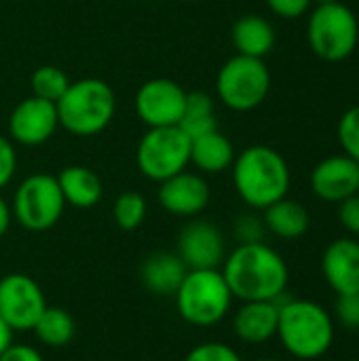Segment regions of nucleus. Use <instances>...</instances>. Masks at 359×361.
Here are the masks:
<instances>
[{
    "label": "nucleus",
    "instance_id": "obj_1",
    "mask_svg": "<svg viewBox=\"0 0 359 361\" xmlns=\"http://www.w3.org/2000/svg\"><path fill=\"white\" fill-rule=\"evenodd\" d=\"M222 275L233 298L241 302L281 300L290 281V269L284 256L262 241L239 243L224 258Z\"/></svg>",
    "mask_w": 359,
    "mask_h": 361
},
{
    "label": "nucleus",
    "instance_id": "obj_2",
    "mask_svg": "<svg viewBox=\"0 0 359 361\" xmlns=\"http://www.w3.org/2000/svg\"><path fill=\"white\" fill-rule=\"evenodd\" d=\"M231 169L237 195L252 209L264 212L269 205L288 197L292 173L281 152L271 146L256 144L241 150Z\"/></svg>",
    "mask_w": 359,
    "mask_h": 361
},
{
    "label": "nucleus",
    "instance_id": "obj_3",
    "mask_svg": "<svg viewBox=\"0 0 359 361\" xmlns=\"http://www.w3.org/2000/svg\"><path fill=\"white\" fill-rule=\"evenodd\" d=\"M275 336L292 357L300 361L320 360L334 343V322L320 302L303 298L279 300Z\"/></svg>",
    "mask_w": 359,
    "mask_h": 361
},
{
    "label": "nucleus",
    "instance_id": "obj_4",
    "mask_svg": "<svg viewBox=\"0 0 359 361\" xmlns=\"http://www.w3.org/2000/svg\"><path fill=\"white\" fill-rule=\"evenodd\" d=\"M59 127L76 137H91L108 129L116 112V95L102 78L72 80L57 99Z\"/></svg>",
    "mask_w": 359,
    "mask_h": 361
},
{
    "label": "nucleus",
    "instance_id": "obj_5",
    "mask_svg": "<svg viewBox=\"0 0 359 361\" xmlns=\"http://www.w3.org/2000/svg\"><path fill=\"white\" fill-rule=\"evenodd\" d=\"M174 298L180 317L197 328L220 324L233 305V294L220 269L188 271Z\"/></svg>",
    "mask_w": 359,
    "mask_h": 361
},
{
    "label": "nucleus",
    "instance_id": "obj_6",
    "mask_svg": "<svg viewBox=\"0 0 359 361\" xmlns=\"http://www.w3.org/2000/svg\"><path fill=\"white\" fill-rule=\"evenodd\" d=\"M307 40L311 51L324 61H343L353 55L359 42L355 13L339 2L315 4L307 21Z\"/></svg>",
    "mask_w": 359,
    "mask_h": 361
},
{
    "label": "nucleus",
    "instance_id": "obj_7",
    "mask_svg": "<svg viewBox=\"0 0 359 361\" xmlns=\"http://www.w3.org/2000/svg\"><path fill=\"white\" fill-rule=\"evenodd\" d=\"M271 91V72L264 59L233 55L222 63L216 76L218 99L235 112L256 110Z\"/></svg>",
    "mask_w": 359,
    "mask_h": 361
},
{
    "label": "nucleus",
    "instance_id": "obj_8",
    "mask_svg": "<svg viewBox=\"0 0 359 361\" xmlns=\"http://www.w3.org/2000/svg\"><path fill=\"white\" fill-rule=\"evenodd\" d=\"M66 209L59 182L51 173H32L17 186L11 203L13 218L30 233L53 228Z\"/></svg>",
    "mask_w": 359,
    "mask_h": 361
},
{
    "label": "nucleus",
    "instance_id": "obj_9",
    "mask_svg": "<svg viewBox=\"0 0 359 361\" xmlns=\"http://www.w3.org/2000/svg\"><path fill=\"white\" fill-rule=\"evenodd\" d=\"M138 169L150 182H165L190 165V137L180 127L148 129L135 150Z\"/></svg>",
    "mask_w": 359,
    "mask_h": 361
},
{
    "label": "nucleus",
    "instance_id": "obj_10",
    "mask_svg": "<svg viewBox=\"0 0 359 361\" xmlns=\"http://www.w3.org/2000/svg\"><path fill=\"white\" fill-rule=\"evenodd\" d=\"M40 286L23 273H11L0 279V317L13 332H30L47 309Z\"/></svg>",
    "mask_w": 359,
    "mask_h": 361
},
{
    "label": "nucleus",
    "instance_id": "obj_11",
    "mask_svg": "<svg viewBox=\"0 0 359 361\" xmlns=\"http://www.w3.org/2000/svg\"><path fill=\"white\" fill-rule=\"evenodd\" d=\"M186 91L180 82L171 78H150L135 93V112L138 118L148 127H178L184 108H186Z\"/></svg>",
    "mask_w": 359,
    "mask_h": 361
},
{
    "label": "nucleus",
    "instance_id": "obj_12",
    "mask_svg": "<svg viewBox=\"0 0 359 361\" xmlns=\"http://www.w3.org/2000/svg\"><path fill=\"white\" fill-rule=\"evenodd\" d=\"M188 271L220 269L226 258L224 237L209 220H190L178 235L176 252Z\"/></svg>",
    "mask_w": 359,
    "mask_h": 361
},
{
    "label": "nucleus",
    "instance_id": "obj_13",
    "mask_svg": "<svg viewBox=\"0 0 359 361\" xmlns=\"http://www.w3.org/2000/svg\"><path fill=\"white\" fill-rule=\"evenodd\" d=\"M57 127L59 118L55 104L36 95H30L19 102L8 116L11 142L21 146H42L55 135Z\"/></svg>",
    "mask_w": 359,
    "mask_h": 361
},
{
    "label": "nucleus",
    "instance_id": "obj_14",
    "mask_svg": "<svg viewBox=\"0 0 359 361\" xmlns=\"http://www.w3.org/2000/svg\"><path fill=\"white\" fill-rule=\"evenodd\" d=\"M212 199V190L207 180L195 171H180L178 176L161 182L159 186V203L161 207L178 218H195L199 216Z\"/></svg>",
    "mask_w": 359,
    "mask_h": 361
},
{
    "label": "nucleus",
    "instance_id": "obj_15",
    "mask_svg": "<svg viewBox=\"0 0 359 361\" xmlns=\"http://www.w3.org/2000/svg\"><path fill=\"white\" fill-rule=\"evenodd\" d=\"M311 190L326 203H343L358 195L359 163L347 154H334L320 161L311 171Z\"/></svg>",
    "mask_w": 359,
    "mask_h": 361
},
{
    "label": "nucleus",
    "instance_id": "obj_16",
    "mask_svg": "<svg viewBox=\"0 0 359 361\" xmlns=\"http://www.w3.org/2000/svg\"><path fill=\"white\" fill-rule=\"evenodd\" d=\"M322 275L326 283L339 294L359 292V241L341 237L328 243L322 256Z\"/></svg>",
    "mask_w": 359,
    "mask_h": 361
},
{
    "label": "nucleus",
    "instance_id": "obj_17",
    "mask_svg": "<svg viewBox=\"0 0 359 361\" xmlns=\"http://www.w3.org/2000/svg\"><path fill=\"white\" fill-rule=\"evenodd\" d=\"M277 319H279V300L243 302L233 317V330L241 343L262 345L277 334Z\"/></svg>",
    "mask_w": 359,
    "mask_h": 361
},
{
    "label": "nucleus",
    "instance_id": "obj_18",
    "mask_svg": "<svg viewBox=\"0 0 359 361\" xmlns=\"http://www.w3.org/2000/svg\"><path fill=\"white\" fill-rule=\"evenodd\" d=\"M186 273L188 269L182 262V258L171 252L150 254L140 269L144 288L157 296H174Z\"/></svg>",
    "mask_w": 359,
    "mask_h": 361
},
{
    "label": "nucleus",
    "instance_id": "obj_19",
    "mask_svg": "<svg viewBox=\"0 0 359 361\" xmlns=\"http://www.w3.org/2000/svg\"><path fill=\"white\" fill-rule=\"evenodd\" d=\"M231 40L239 55L264 59L275 47V27L262 15H243L233 23Z\"/></svg>",
    "mask_w": 359,
    "mask_h": 361
},
{
    "label": "nucleus",
    "instance_id": "obj_20",
    "mask_svg": "<svg viewBox=\"0 0 359 361\" xmlns=\"http://www.w3.org/2000/svg\"><path fill=\"white\" fill-rule=\"evenodd\" d=\"M57 182L66 199V205H72L78 209L95 207L104 195L102 178L85 165L63 167L61 173L57 176Z\"/></svg>",
    "mask_w": 359,
    "mask_h": 361
},
{
    "label": "nucleus",
    "instance_id": "obj_21",
    "mask_svg": "<svg viewBox=\"0 0 359 361\" xmlns=\"http://www.w3.org/2000/svg\"><path fill=\"white\" fill-rule=\"evenodd\" d=\"M235 157L231 140L220 129L190 140V163L201 173H222L231 169Z\"/></svg>",
    "mask_w": 359,
    "mask_h": 361
},
{
    "label": "nucleus",
    "instance_id": "obj_22",
    "mask_svg": "<svg viewBox=\"0 0 359 361\" xmlns=\"http://www.w3.org/2000/svg\"><path fill=\"white\" fill-rule=\"evenodd\" d=\"M262 222H264L267 231H271L275 237L292 241V239H300L309 231L311 218L303 203L284 197L281 201H277L264 209Z\"/></svg>",
    "mask_w": 359,
    "mask_h": 361
},
{
    "label": "nucleus",
    "instance_id": "obj_23",
    "mask_svg": "<svg viewBox=\"0 0 359 361\" xmlns=\"http://www.w3.org/2000/svg\"><path fill=\"white\" fill-rule=\"evenodd\" d=\"M190 140L212 133L218 129V118H216V104L214 97L205 91H190L186 95V108L184 116L178 125Z\"/></svg>",
    "mask_w": 359,
    "mask_h": 361
},
{
    "label": "nucleus",
    "instance_id": "obj_24",
    "mask_svg": "<svg viewBox=\"0 0 359 361\" xmlns=\"http://www.w3.org/2000/svg\"><path fill=\"white\" fill-rule=\"evenodd\" d=\"M76 326L72 315L61 309V307H47L44 313L40 315V319L34 326V334L36 338L53 349L66 347L72 338H74Z\"/></svg>",
    "mask_w": 359,
    "mask_h": 361
},
{
    "label": "nucleus",
    "instance_id": "obj_25",
    "mask_svg": "<svg viewBox=\"0 0 359 361\" xmlns=\"http://www.w3.org/2000/svg\"><path fill=\"white\" fill-rule=\"evenodd\" d=\"M70 82L72 80L68 78V74L57 66H40L30 76L32 95H36L40 99H47V102H53V104H57V99L70 87Z\"/></svg>",
    "mask_w": 359,
    "mask_h": 361
},
{
    "label": "nucleus",
    "instance_id": "obj_26",
    "mask_svg": "<svg viewBox=\"0 0 359 361\" xmlns=\"http://www.w3.org/2000/svg\"><path fill=\"white\" fill-rule=\"evenodd\" d=\"M146 212H148L146 199L135 190H127L118 195L112 205V218L116 226L123 231H135L138 226H142Z\"/></svg>",
    "mask_w": 359,
    "mask_h": 361
},
{
    "label": "nucleus",
    "instance_id": "obj_27",
    "mask_svg": "<svg viewBox=\"0 0 359 361\" xmlns=\"http://www.w3.org/2000/svg\"><path fill=\"white\" fill-rule=\"evenodd\" d=\"M339 142L347 157L359 163V104L349 108L339 121Z\"/></svg>",
    "mask_w": 359,
    "mask_h": 361
},
{
    "label": "nucleus",
    "instance_id": "obj_28",
    "mask_svg": "<svg viewBox=\"0 0 359 361\" xmlns=\"http://www.w3.org/2000/svg\"><path fill=\"white\" fill-rule=\"evenodd\" d=\"M184 361H243L241 355L226 343H201L188 351Z\"/></svg>",
    "mask_w": 359,
    "mask_h": 361
},
{
    "label": "nucleus",
    "instance_id": "obj_29",
    "mask_svg": "<svg viewBox=\"0 0 359 361\" xmlns=\"http://www.w3.org/2000/svg\"><path fill=\"white\" fill-rule=\"evenodd\" d=\"M336 319L345 330L358 332L359 330V292L343 294L336 300Z\"/></svg>",
    "mask_w": 359,
    "mask_h": 361
},
{
    "label": "nucleus",
    "instance_id": "obj_30",
    "mask_svg": "<svg viewBox=\"0 0 359 361\" xmlns=\"http://www.w3.org/2000/svg\"><path fill=\"white\" fill-rule=\"evenodd\" d=\"M17 171V152L11 142V137H4L0 133V190L11 184Z\"/></svg>",
    "mask_w": 359,
    "mask_h": 361
},
{
    "label": "nucleus",
    "instance_id": "obj_31",
    "mask_svg": "<svg viewBox=\"0 0 359 361\" xmlns=\"http://www.w3.org/2000/svg\"><path fill=\"white\" fill-rule=\"evenodd\" d=\"M267 226L260 218L256 216H243L237 220L235 224V235L241 243H256V241H262V235H264Z\"/></svg>",
    "mask_w": 359,
    "mask_h": 361
},
{
    "label": "nucleus",
    "instance_id": "obj_32",
    "mask_svg": "<svg viewBox=\"0 0 359 361\" xmlns=\"http://www.w3.org/2000/svg\"><path fill=\"white\" fill-rule=\"evenodd\" d=\"M267 4L277 17L296 19V17H303L311 8L313 0H267Z\"/></svg>",
    "mask_w": 359,
    "mask_h": 361
},
{
    "label": "nucleus",
    "instance_id": "obj_33",
    "mask_svg": "<svg viewBox=\"0 0 359 361\" xmlns=\"http://www.w3.org/2000/svg\"><path fill=\"white\" fill-rule=\"evenodd\" d=\"M339 220L343 224V228L351 235L359 237V192L345 199L343 203H339Z\"/></svg>",
    "mask_w": 359,
    "mask_h": 361
},
{
    "label": "nucleus",
    "instance_id": "obj_34",
    "mask_svg": "<svg viewBox=\"0 0 359 361\" xmlns=\"http://www.w3.org/2000/svg\"><path fill=\"white\" fill-rule=\"evenodd\" d=\"M0 361H44L40 351H36L30 345H17L11 343L2 353H0Z\"/></svg>",
    "mask_w": 359,
    "mask_h": 361
},
{
    "label": "nucleus",
    "instance_id": "obj_35",
    "mask_svg": "<svg viewBox=\"0 0 359 361\" xmlns=\"http://www.w3.org/2000/svg\"><path fill=\"white\" fill-rule=\"evenodd\" d=\"M13 222V212H11V205L0 197V237L6 235L8 226Z\"/></svg>",
    "mask_w": 359,
    "mask_h": 361
},
{
    "label": "nucleus",
    "instance_id": "obj_36",
    "mask_svg": "<svg viewBox=\"0 0 359 361\" xmlns=\"http://www.w3.org/2000/svg\"><path fill=\"white\" fill-rule=\"evenodd\" d=\"M13 334H15V332L8 328V324H6V322L0 317V353H2L11 343H13Z\"/></svg>",
    "mask_w": 359,
    "mask_h": 361
},
{
    "label": "nucleus",
    "instance_id": "obj_37",
    "mask_svg": "<svg viewBox=\"0 0 359 361\" xmlns=\"http://www.w3.org/2000/svg\"><path fill=\"white\" fill-rule=\"evenodd\" d=\"M330 2H339V0H313V4H330Z\"/></svg>",
    "mask_w": 359,
    "mask_h": 361
},
{
    "label": "nucleus",
    "instance_id": "obj_38",
    "mask_svg": "<svg viewBox=\"0 0 359 361\" xmlns=\"http://www.w3.org/2000/svg\"><path fill=\"white\" fill-rule=\"evenodd\" d=\"M254 361H279V360H273V357H260V360H254Z\"/></svg>",
    "mask_w": 359,
    "mask_h": 361
},
{
    "label": "nucleus",
    "instance_id": "obj_39",
    "mask_svg": "<svg viewBox=\"0 0 359 361\" xmlns=\"http://www.w3.org/2000/svg\"><path fill=\"white\" fill-rule=\"evenodd\" d=\"M182 2H195V0H182Z\"/></svg>",
    "mask_w": 359,
    "mask_h": 361
},
{
    "label": "nucleus",
    "instance_id": "obj_40",
    "mask_svg": "<svg viewBox=\"0 0 359 361\" xmlns=\"http://www.w3.org/2000/svg\"><path fill=\"white\" fill-rule=\"evenodd\" d=\"M353 361H359V360H353Z\"/></svg>",
    "mask_w": 359,
    "mask_h": 361
},
{
    "label": "nucleus",
    "instance_id": "obj_41",
    "mask_svg": "<svg viewBox=\"0 0 359 361\" xmlns=\"http://www.w3.org/2000/svg\"><path fill=\"white\" fill-rule=\"evenodd\" d=\"M358 192H359V190H358Z\"/></svg>",
    "mask_w": 359,
    "mask_h": 361
}]
</instances>
